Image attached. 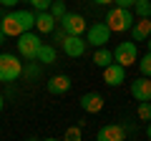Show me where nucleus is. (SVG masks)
I'll return each instance as SVG.
<instances>
[{"label": "nucleus", "mask_w": 151, "mask_h": 141, "mask_svg": "<svg viewBox=\"0 0 151 141\" xmlns=\"http://www.w3.org/2000/svg\"><path fill=\"white\" fill-rule=\"evenodd\" d=\"M33 28H35V13H30V10H13L0 18V30L5 33V38L8 35L18 38L20 33L33 30Z\"/></svg>", "instance_id": "f257e3e1"}, {"label": "nucleus", "mask_w": 151, "mask_h": 141, "mask_svg": "<svg viewBox=\"0 0 151 141\" xmlns=\"http://www.w3.org/2000/svg\"><path fill=\"white\" fill-rule=\"evenodd\" d=\"M134 10L131 8H119L113 5L111 10L106 13V25L111 28V33H126L131 30V25H134Z\"/></svg>", "instance_id": "f03ea898"}, {"label": "nucleus", "mask_w": 151, "mask_h": 141, "mask_svg": "<svg viewBox=\"0 0 151 141\" xmlns=\"http://www.w3.org/2000/svg\"><path fill=\"white\" fill-rule=\"evenodd\" d=\"M23 73V63L13 53H0V83H13Z\"/></svg>", "instance_id": "7ed1b4c3"}, {"label": "nucleus", "mask_w": 151, "mask_h": 141, "mask_svg": "<svg viewBox=\"0 0 151 141\" xmlns=\"http://www.w3.org/2000/svg\"><path fill=\"white\" fill-rule=\"evenodd\" d=\"M15 45H18V53H20L25 60H35V55H38V50H40V45H43V40H40V35L25 30V33L18 35Z\"/></svg>", "instance_id": "20e7f679"}, {"label": "nucleus", "mask_w": 151, "mask_h": 141, "mask_svg": "<svg viewBox=\"0 0 151 141\" xmlns=\"http://www.w3.org/2000/svg\"><path fill=\"white\" fill-rule=\"evenodd\" d=\"M113 60H116V63H121L124 68L134 65L136 60H139V48H136V40H124V43H119L116 48H113Z\"/></svg>", "instance_id": "39448f33"}, {"label": "nucleus", "mask_w": 151, "mask_h": 141, "mask_svg": "<svg viewBox=\"0 0 151 141\" xmlns=\"http://www.w3.org/2000/svg\"><path fill=\"white\" fill-rule=\"evenodd\" d=\"M108 40H111V28L106 25V20L103 23H91L86 30V43L93 45V48H101V45H106Z\"/></svg>", "instance_id": "423d86ee"}, {"label": "nucleus", "mask_w": 151, "mask_h": 141, "mask_svg": "<svg viewBox=\"0 0 151 141\" xmlns=\"http://www.w3.org/2000/svg\"><path fill=\"white\" fill-rule=\"evenodd\" d=\"M58 25L65 30V35H83V33H86V18L78 15V13L65 10V15L58 20Z\"/></svg>", "instance_id": "0eeeda50"}, {"label": "nucleus", "mask_w": 151, "mask_h": 141, "mask_svg": "<svg viewBox=\"0 0 151 141\" xmlns=\"http://www.w3.org/2000/svg\"><path fill=\"white\" fill-rule=\"evenodd\" d=\"M86 40L81 38V35H65L63 40H60V48H63V53L68 55V58H81L83 53H86Z\"/></svg>", "instance_id": "6e6552de"}, {"label": "nucleus", "mask_w": 151, "mask_h": 141, "mask_svg": "<svg viewBox=\"0 0 151 141\" xmlns=\"http://www.w3.org/2000/svg\"><path fill=\"white\" fill-rule=\"evenodd\" d=\"M126 81V68L116 60H111L108 65H103V83L106 86H121Z\"/></svg>", "instance_id": "1a4fd4ad"}, {"label": "nucleus", "mask_w": 151, "mask_h": 141, "mask_svg": "<svg viewBox=\"0 0 151 141\" xmlns=\"http://www.w3.org/2000/svg\"><path fill=\"white\" fill-rule=\"evenodd\" d=\"M131 96L136 101H151V78L141 76L136 81H131Z\"/></svg>", "instance_id": "9d476101"}, {"label": "nucleus", "mask_w": 151, "mask_h": 141, "mask_svg": "<svg viewBox=\"0 0 151 141\" xmlns=\"http://www.w3.org/2000/svg\"><path fill=\"white\" fill-rule=\"evenodd\" d=\"M98 141H124L126 139V129L121 124H106L101 131L96 134Z\"/></svg>", "instance_id": "9b49d317"}, {"label": "nucleus", "mask_w": 151, "mask_h": 141, "mask_svg": "<svg viewBox=\"0 0 151 141\" xmlns=\"http://www.w3.org/2000/svg\"><path fill=\"white\" fill-rule=\"evenodd\" d=\"M70 78L63 76V73H58V76H50L48 81H45V88H48V93H53V96H60V93H68L70 91Z\"/></svg>", "instance_id": "f8f14e48"}, {"label": "nucleus", "mask_w": 151, "mask_h": 141, "mask_svg": "<svg viewBox=\"0 0 151 141\" xmlns=\"http://www.w3.org/2000/svg\"><path fill=\"white\" fill-rule=\"evenodd\" d=\"M55 25H58V20H55L48 10H38V15H35V30L40 33V35H50V33L55 30Z\"/></svg>", "instance_id": "ddd939ff"}, {"label": "nucleus", "mask_w": 151, "mask_h": 141, "mask_svg": "<svg viewBox=\"0 0 151 141\" xmlns=\"http://www.w3.org/2000/svg\"><path fill=\"white\" fill-rule=\"evenodd\" d=\"M78 103H81V109L86 111V114H98V111L103 109V98H101V93H96V91L83 93Z\"/></svg>", "instance_id": "4468645a"}, {"label": "nucleus", "mask_w": 151, "mask_h": 141, "mask_svg": "<svg viewBox=\"0 0 151 141\" xmlns=\"http://www.w3.org/2000/svg\"><path fill=\"white\" fill-rule=\"evenodd\" d=\"M149 35H151V20H149V18H139V20H134V25H131V38H134L136 43H144Z\"/></svg>", "instance_id": "2eb2a0df"}, {"label": "nucleus", "mask_w": 151, "mask_h": 141, "mask_svg": "<svg viewBox=\"0 0 151 141\" xmlns=\"http://www.w3.org/2000/svg\"><path fill=\"white\" fill-rule=\"evenodd\" d=\"M113 60V50H108L106 45H101V48H96V53H93V63L98 65V68H103V65H108Z\"/></svg>", "instance_id": "dca6fc26"}, {"label": "nucleus", "mask_w": 151, "mask_h": 141, "mask_svg": "<svg viewBox=\"0 0 151 141\" xmlns=\"http://www.w3.org/2000/svg\"><path fill=\"white\" fill-rule=\"evenodd\" d=\"M35 60H38V63H45V65L55 63V48L43 43V45H40V50H38V55H35Z\"/></svg>", "instance_id": "f3484780"}, {"label": "nucleus", "mask_w": 151, "mask_h": 141, "mask_svg": "<svg viewBox=\"0 0 151 141\" xmlns=\"http://www.w3.org/2000/svg\"><path fill=\"white\" fill-rule=\"evenodd\" d=\"M131 10H134L139 18H151V0H136Z\"/></svg>", "instance_id": "a211bd4d"}, {"label": "nucleus", "mask_w": 151, "mask_h": 141, "mask_svg": "<svg viewBox=\"0 0 151 141\" xmlns=\"http://www.w3.org/2000/svg\"><path fill=\"white\" fill-rule=\"evenodd\" d=\"M48 13L55 18V20H60V18L65 15V0H53L50 8H48Z\"/></svg>", "instance_id": "6ab92c4d"}, {"label": "nucleus", "mask_w": 151, "mask_h": 141, "mask_svg": "<svg viewBox=\"0 0 151 141\" xmlns=\"http://www.w3.org/2000/svg\"><path fill=\"white\" fill-rule=\"evenodd\" d=\"M139 70H141V76H149L151 78V53H146V55H141L139 60Z\"/></svg>", "instance_id": "aec40b11"}, {"label": "nucleus", "mask_w": 151, "mask_h": 141, "mask_svg": "<svg viewBox=\"0 0 151 141\" xmlns=\"http://www.w3.org/2000/svg\"><path fill=\"white\" fill-rule=\"evenodd\" d=\"M139 119L141 121H151V101H139Z\"/></svg>", "instance_id": "412c9836"}, {"label": "nucleus", "mask_w": 151, "mask_h": 141, "mask_svg": "<svg viewBox=\"0 0 151 141\" xmlns=\"http://www.w3.org/2000/svg\"><path fill=\"white\" fill-rule=\"evenodd\" d=\"M65 139H70V141H81V124H78V126H70V129H65Z\"/></svg>", "instance_id": "4be33fe9"}, {"label": "nucleus", "mask_w": 151, "mask_h": 141, "mask_svg": "<svg viewBox=\"0 0 151 141\" xmlns=\"http://www.w3.org/2000/svg\"><path fill=\"white\" fill-rule=\"evenodd\" d=\"M28 3H30V5L35 8V10H48L53 0H28Z\"/></svg>", "instance_id": "5701e85b"}, {"label": "nucleus", "mask_w": 151, "mask_h": 141, "mask_svg": "<svg viewBox=\"0 0 151 141\" xmlns=\"http://www.w3.org/2000/svg\"><path fill=\"white\" fill-rule=\"evenodd\" d=\"M136 0H113V5H119V8H134Z\"/></svg>", "instance_id": "b1692460"}, {"label": "nucleus", "mask_w": 151, "mask_h": 141, "mask_svg": "<svg viewBox=\"0 0 151 141\" xmlns=\"http://www.w3.org/2000/svg\"><path fill=\"white\" fill-rule=\"evenodd\" d=\"M53 35H55V43H60V40L65 38V30H63V28H60V30L55 28V30H53Z\"/></svg>", "instance_id": "393cba45"}, {"label": "nucleus", "mask_w": 151, "mask_h": 141, "mask_svg": "<svg viewBox=\"0 0 151 141\" xmlns=\"http://www.w3.org/2000/svg\"><path fill=\"white\" fill-rule=\"evenodd\" d=\"M18 3H20V0H0L3 8H13V5H18Z\"/></svg>", "instance_id": "a878e982"}, {"label": "nucleus", "mask_w": 151, "mask_h": 141, "mask_svg": "<svg viewBox=\"0 0 151 141\" xmlns=\"http://www.w3.org/2000/svg\"><path fill=\"white\" fill-rule=\"evenodd\" d=\"M96 5H113V0H93Z\"/></svg>", "instance_id": "bb28decb"}, {"label": "nucleus", "mask_w": 151, "mask_h": 141, "mask_svg": "<svg viewBox=\"0 0 151 141\" xmlns=\"http://www.w3.org/2000/svg\"><path fill=\"white\" fill-rule=\"evenodd\" d=\"M146 139L151 141V121H146Z\"/></svg>", "instance_id": "cd10ccee"}, {"label": "nucleus", "mask_w": 151, "mask_h": 141, "mask_svg": "<svg viewBox=\"0 0 151 141\" xmlns=\"http://www.w3.org/2000/svg\"><path fill=\"white\" fill-rule=\"evenodd\" d=\"M3 109H5V98H3V93H0V114H3Z\"/></svg>", "instance_id": "c85d7f7f"}, {"label": "nucleus", "mask_w": 151, "mask_h": 141, "mask_svg": "<svg viewBox=\"0 0 151 141\" xmlns=\"http://www.w3.org/2000/svg\"><path fill=\"white\" fill-rule=\"evenodd\" d=\"M144 43H146V48H149V53H151V35H149V38L144 40Z\"/></svg>", "instance_id": "c756f323"}, {"label": "nucleus", "mask_w": 151, "mask_h": 141, "mask_svg": "<svg viewBox=\"0 0 151 141\" xmlns=\"http://www.w3.org/2000/svg\"><path fill=\"white\" fill-rule=\"evenodd\" d=\"M3 40H5V33H3V30H0V45H3Z\"/></svg>", "instance_id": "7c9ffc66"}]
</instances>
